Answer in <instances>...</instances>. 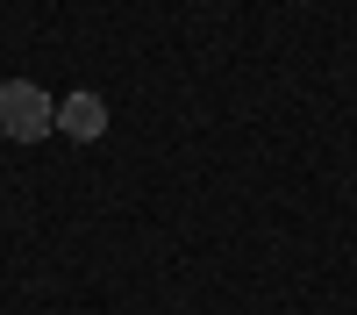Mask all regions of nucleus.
Returning <instances> with one entry per match:
<instances>
[{"label":"nucleus","instance_id":"nucleus-1","mask_svg":"<svg viewBox=\"0 0 357 315\" xmlns=\"http://www.w3.org/2000/svg\"><path fill=\"white\" fill-rule=\"evenodd\" d=\"M57 129V101L43 94L36 79H0V136L15 143H43Z\"/></svg>","mask_w":357,"mask_h":315},{"label":"nucleus","instance_id":"nucleus-2","mask_svg":"<svg viewBox=\"0 0 357 315\" xmlns=\"http://www.w3.org/2000/svg\"><path fill=\"white\" fill-rule=\"evenodd\" d=\"M57 136H72V143L107 136V101L100 94H65L57 101Z\"/></svg>","mask_w":357,"mask_h":315}]
</instances>
